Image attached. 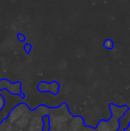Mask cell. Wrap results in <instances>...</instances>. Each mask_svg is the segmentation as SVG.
Segmentation results:
<instances>
[{"mask_svg": "<svg viewBox=\"0 0 130 131\" xmlns=\"http://www.w3.org/2000/svg\"><path fill=\"white\" fill-rule=\"evenodd\" d=\"M17 37H18V38H19V40L21 42L25 41V36H24V35H22V34H21V33H19V34L17 35Z\"/></svg>", "mask_w": 130, "mask_h": 131, "instance_id": "obj_6", "label": "cell"}, {"mask_svg": "<svg viewBox=\"0 0 130 131\" xmlns=\"http://www.w3.org/2000/svg\"><path fill=\"white\" fill-rule=\"evenodd\" d=\"M24 51L27 53H30L31 51V45L30 44H25L24 45Z\"/></svg>", "mask_w": 130, "mask_h": 131, "instance_id": "obj_4", "label": "cell"}, {"mask_svg": "<svg viewBox=\"0 0 130 131\" xmlns=\"http://www.w3.org/2000/svg\"><path fill=\"white\" fill-rule=\"evenodd\" d=\"M20 88H21V84L20 83H14L12 84L6 79H1L0 80V89L3 88H7L9 89V91H11L12 93L18 94L20 92Z\"/></svg>", "mask_w": 130, "mask_h": 131, "instance_id": "obj_1", "label": "cell"}, {"mask_svg": "<svg viewBox=\"0 0 130 131\" xmlns=\"http://www.w3.org/2000/svg\"><path fill=\"white\" fill-rule=\"evenodd\" d=\"M58 88H59V85L57 84L56 82H52L50 84H47V83H40L38 85V89L40 91H51L53 92L54 94L57 93Z\"/></svg>", "mask_w": 130, "mask_h": 131, "instance_id": "obj_2", "label": "cell"}, {"mask_svg": "<svg viewBox=\"0 0 130 131\" xmlns=\"http://www.w3.org/2000/svg\"><path fill=\"white\" fill-rule=\"evenodd\" d=\"M4 106H5V99L0 95V110H2L4 108Z\"/></svg>", "mask_w": 130, "mask_h": 131, "instance_id": "obj_5", "label": "cell"}, {"mask_svg": "<svg viewBox=\"0 0 130 131\" xmlns=\"http://www.w3.org/2000/svg\"><path fill=\"white\" fill-rule=\"evenodd\" d=\"M113 41L111 39H110V38H108V39H105L103 42V47L104 48L106 49H109V50H111V49L113 48Z\"/></svg>", "mask_w": 130, "mask_h": 131, "instance_id": "obj_3", "label": "cell"}]
</instances>
